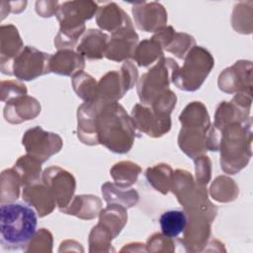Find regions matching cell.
I'll use <instances>...</instances> for the list:
<instances>
[{
  "mask_svg": "<svg viewBox=\"0 0 253 253\" xmlns=\"http://www.w3.org/2000/svg\"><path fill=\"white\" fill-rule=\"evenodd\" d=\"M180 149L194 159L207 151H218L219 132L212 126L207 107L200 101L189 103L179 115Z\"/></svg>",
  "mask_w": 253,
  "mask_h": 253,
  "instance_id": "6da1fadb",
  "label": "cell"
},
{
  "mask_svg": "<svg viewBox=\"0 0 253 253\" xmlns=\"http://www.w3.org/2000/svg\"><path fill=\"white\" fill-rule=\"evenodd\" d=\"M131 117L119 103L103 104L96 118L98 143L117 154L127 153L134 142L136 131Z\"/></svg>",
  "mask_w": 253,
  "mask_h": 253,
  "instance_id": "7a4b0ae2",
  "label": "cell"
},
{
  "mask_svg": "<svg viewBox=\"0 0 253 253\" xmlns=\"http://www.w3.org/2000/svg\"><path fill=\"white\" fill-rule=\"evenodd\" d=\"M38 216L35 210L23 203L1 204L0 243L9 251L24 250L37 231Z\"/></svg>",
  "mask_w": 253,
  "mask_h": 253,
  "instance_id": "3957f363",
  "label": "cell"
},
{
  "mask_svg": "<svg viewBox=\"0 0 253 253\" xmlns=\"http://www.w3.org/2000/svg\"><path fill=\"white\" fill-rule=\"evenodd\" d=\"M220 168L226 174H236L247 166L252 156V119L233 122L219 130Z\"/></svg>",
  "mask_w": 253,
  "mask_h": 253,
  "instance_id": "277c9868",
  "label": "cell"
},
{
  "mask_svg": "<svg viewBox=\"0 0 253 253\" xmlns=\"http://www.w3.org/2000/svg\"><path fill=\"white\" fill-rule=\"evenodd\" d=\"M214 66L211 53L203 46L195 45L184 57V63L171 74V81L180 90L194 92L201 88Z\"/></svg>",
  "mask_w": 253,
  "mask_h": 253,
  "instance_id": "5b68a950",
  "label": "cell"
},
{
  "mask_svg": "<svg viewBox=\"0 0 253 253\" xmlns=\"http://www.w3.org/2000/svg\"><path fill=\"white\" fill-rule=\"evenodd\" d=\"M178 66L173 58L163 57L143 73L136 83V92L140 103L151 106L165 94L170 89L171 74Z\"/></svg>",
  "mask_w": 253,
  "mask_h": 253,
  "instance_id": "8992f818",
  "label": "cell"
},
{
  "mask_svg": "<svg viewBox=\"0 0 253 253\" xmlns=\"http://www.w3.org/2000/svg\"><path fill=\"white\" fill-rule=\"evenodd\" d=\"M138 81V70L131 60L124 61L120 70H110L98 81L97 99L109 104L119 102Z\"/></svg>",
  "mask_w": 253,
  "mask_h": 253,
  "instance_id": "52a82bcc",
  "label": "cell"
},
{
  "mask_svg": "<svg viewBox=\"0 0 253 253\" xmlns=\"http://www.w3.org/2000/svg\"><path fill=\"white\" fill-rule=\"evenodd\" d=\"M22 144L27 154L42 164L61 150L63 141L57 133L46 131L42 126H36L25 131Z\"/></svg>",
  "mask_w": 253,
  "mask_h": 253,
  "instance_id": "ba28073f",
  "label": "cell"
},
{
  "mask_svg": "<svg viewBox=\"0 0 253 253\" xmlns=\"http://www.w3.org/2000/svg\"><path fill=\"white\" fill-rule=\"evenodd\" d=\"M49 58L50 54L26 45L13 62V76L21 81H31L50 73Z\"/></svg>",
  "mask_w": 253,
  "mask_h": 253,
  "instance_id": "9c48e42d",
  "label": "cell"
},
{
  "mask_svg": "<svg viewBox=\"0 0 253 253\" xmlns=\"http://www.w3.org/2000/svg\"><path fill=\"white\" fill-rule=\"evenodd\" d=\"M187 225L183 231V237L179 240L188 252H201L206 249L211 237L213 217L200 211L186 212Z\"/></svg>",
  "mask_w": 253,
  "mask_h": 253,
  "instance_id": "30bf717a",
  "label": "cell"
},
{
  "mask_svg": "<svg viewBox=\"0 0 253 253\" xmlns=\"http://www.w3.org/2000/svg\"><path fill=\"white\" fill-rule=\"evenodd\" d=\"M42 182L52 193L59 211L70 204L76 190V180L70 172L59 166H49L42 171Z\"/></svg>",
  "mask_w": 253,
  "mask_h": 253,
  "instance_id": "8fae6325",
  "label": "cell"
},
{
  "mask_svg": "<svg viewBox=\"0 0 253 253\" xmlns=\"http://www.w3.org/2000/svg\"><path fill=\"white\" fill-rule=\"evenodd\" d=\"M217 85L224 93L252 96V62L241 59L226 67L219 73Z\"/></svg>",
  "mask_w": 253,
  "mask_h": 253,
  "instance_id": "7c38bea8",
  "label": "cell"
},
{
  "mask_svg": "<svg viewBox=\"0 0 253 253\" xmlns=\"http://www.w3.org/2000/svg\"><path fill=\"white\" fill-rule=\"evenodd\" d=\"M130 117L138 131L153 138L161 137L171 129L170 115L158 113L141 103L132 107Z\"/></svg>",
  "mask_w": 253,
  "mask_h": 253,
  "instance_id": "4fadbf2b",
  "label": "cell"
},
{
  "mask_svg": "<svg viewBox=\"0 0 253 253\" xmlns=\"http://www.w3.org/2000/svg\"><path fill=\"white\" fill-rule=\"evenodd\" d=\"M99 6L94 1H66L59 5L56 19L61 30L86 29L85 22L96 15Z\"/></svg>",
  "mask_w": 253,
  "mask_h": 253,
  "instance_id": "5bb4252c",
  "label": "cell"
},
{
  "mask_svg": "<svg viewBox=\"0 0 253 253\" xmlns=\"http://www.w3.org/2000/svg\"><path fill=\"white\" fill-rule=\"evenodd\" d=\"M252 96L237 93L234 94L231 101L220 102L215 110L212 126L219 130L226 125L233 122H244L251 118Z\"/></svg>",
  "mask_w": 253,
  "mask_h": 253,
  "instance_id": "9a60e30c",
  "label": "cell"
},
{
  "mask_svg": "<svg viewBox=\"0 0 253 253\" xmlns=\"http://www.w3.org/2000/svg\"><path fill=\"white\" fill-rule=\"evenodd\" d=\"M131 12L135 26L142 32L156 33L167 24V11L158 2H139L132 4Z\"/></svg>",
  "mask_w": 253,
  "mask_h": 253,
  "instance_id": "2e32d148",
  "label": "cell"
},
{
  "mask_svg": "<svg viewBox=\"0 0 253 253\" xmlns=\"http://www.w3.org/2000/svg\"><path fill=\"white\" fill-rule=\"evenodd\" d=\"M138 43V35L134 27H126L112 34L104 56L116 62L126 61L132 57Z\"/></svg>",
  "mask_w": 253,
  "mask_h": 253,
  "instance_id": "e0dca14e",
  "label": "cell"
},
{
  "mask_svg": "<svg viewBox=\"0 0 253 253\" xmlns=\"http://www.w3.org/2000/svg\"><path fill=\"white\" fill-rule=\"evenodd\" d=\"M24 48L18 29L12 25L0 27V70L3 74L13 75L12 67L15 58Z\"/></svg>",
  "mask_w": 253,
  "mask_h": 253,
  "instance_id": "ac0fdd59",
  "label": "cell"
},
{
  "mask_svg": "<svg viewBox=\"0 0 253 253\" xmlns=\"http://www.w3.org/2000/svg\"><path fill=\"white\" fill-rule=\"evenodd\" d=\"M106 104L98 99L84 102L77 109V137L86 145H97L96 118L99 109Z\"/></svg>",
  "mask_w": 253,
  "mask_h": 253,
  "instance_id": "d6986e66",
  "label": "cell"
},
{
  "mask_svg": "<svg viewBox=\"0 0 253 253\" xmlns=\"http://www.w3.org/2000/svg\"><path fill=\"white\" fill-rule=\"evenodd\" d=\"M153 38L166 51L174 54L180 59H184L192 47L196 45L194 37L186 33H179L171 26H166L154 33Z\"/></svg>",
  "mask_w": 253,
  "mask_h": 253,
  "instance_id": "ffe728a7",
  "label": "cell"
},
{
  "mask_svg": "<svg viewBox=\"0 0 253 253\" xmlns=\"http://www.w3.org/2000/svg\"><path fill=\"white\" fill-rule=\"evenodd\" d=\"M41 104L36 98L24 95L6 103L3 117L7 123L19 125L36 119L41 114Z\"/></svg>",
  "mask_w": 253,
  "mask_h": 253,
  "instance_id": "44dd1931",
  "label": "cell"
},
{
  "mask_svg": "<svg viewBox=\"0 0 253 253\" xmlns=\"http://www.w3.org/2000/svg\"><path fill=\"white\" fill-rule=\"evenodd\" d=\"M22 197L29 206L36 210L40 217L48 215L57 207L52 193L42 182L23 187Z\"/></svg>",
  "mask_w": 253,
  "mask_h": 253,
  "instance_id": "7402d4cb",
  "label": "cell"
},
{
  "mask_svg": "<svg viewBox=\"0 0 253 253\" xmlns=\"http://www.w3.org/2000/svg\"><path fill=\"white\" fill-rule=\"evenodd\" d=\"M95 17L98 27L101 30L111 32V34L123 28L133 26L129 16L115 2H109L99 7Z\"/></svg>",
  "mask_w": 253,
  "mask_h": 253,
  "instance_id": "603a6c76",
  "label": "cell"
},
{
  "mask_svg": "<svg viewBox=\"0 0 253 253\" xmlns=\"http://www.w3.org/2000/svg\"><path fill=\"white\" fill-rule=\"evenodd\" d=\"M85 68V58L73 49H60L50 54L49 71L62 75L74 76Z\"/></svg>",
  "mask_w": 253,
  "mask_h": 253,
  "instance_id": "cb8c5ba5",
  "label": "cell"
},
{
  "mask_svg": "<svg viewBox=\"0 0 253 253\" xmlns=\"http://www.w3.org/2000/svg\"><path fill=\"white\" fill-rule=\"evenodd\" d=\"M110 37L97 29H88L80 39L76 51L88 60H97L104 57Z\"/></svg>",
  "mask_w": 253,
  "mask_h": 253,
  "instance_id": "d4e9b609",
  "label": "cell"
},
{
  "mask_svg": "<svg viewBox=\"0 0 253 253\" xmlns=\"http://www.w3.org/2000/svg\"><path fill=\"white\" fill-rule=\"evenodd\" d=\"M102 210V201L94 195H77L70 204L60 210V212L74 215L83 220H91L97 217Z\"/></svg>",
  "mask_w": 253,
  "mask_h": 253,
  "instance_id": "484cf974",
  "label": "cell"
},
{
  "mask_svg": "<svg viewBox=\"0 0 253 253\" xmlns=\"http://www.w3.org/2000/svg\"><path fill=\"white\" fill-rule=\"evenodd\" d=\"M103 199L107 204H116L125 207L126 210L134 207L139 200V195L132 188H123L112 182L102 185Z\"/></svg>",
  "mask_w": 253,
  "mask_h": 253,
  "instance_id": "4316f807",
  "label": "cell"
},
{
  "mask_svg": "<svg viewBox=\"0 0 253 253\" xmlns=\"http://www.w3.org/2000/svg\"><path fill=\"white\" fill-rule=\"evenodd\" d=\"M99 222L110 231L113 238H116L127 222L126 209L121 205L108 204L99 213Z\"/></svg>",
  "mask_w": 253,
  "mask_h": 253,
  "instance_id": "83f0119b",
  "label": "cell"
},
{
  "mask_svg": "<svg viewBox=\"0 0 253 253\" xmlns=\"http://www.w3.org/2000/svg\"><path fill=\"white\" fill-rule=\"evenodd\" d=\"M13 168L19 175L23 187L42 182V163L27 153L18 158Z\"/></svg>",
  "mask_w": 253,
  "mask_h": 253,
  "instance_id": "f1b7e54d",
  "label": "cell"
},
{
  "mask_svg": "<svg viewBox=\"0 0 253 253\" xmlns=\"http://www.w3.org/2000/svg\"><path fill=\"white\" fill-rule=\"evenodd\" d=\"M163 57L164 52L161 45L153 38H150L138 42L131 58L138 66L147 67Z\"/></svg>",
  "mask_w": 253,
  "mask_h": 253,
  "instance_id": "f546056e",
  "label": "cell"
},
{
  "mask_svg": "<svg viewBox=\"0 0 253 253\" xmlns=\"http://www.w3.org/2000/svg\"><path fill=\"white\" fill-rule=\"evenodd\" d=\"M188 221V216L184 210H169L164 212L159 217V225L161 228V233L164 235L176 238L181 233H183Z\"/></svg>",
  "mask_w": 253,
  "mask_h": 253,
  "instance_id": "4dcf8cb0",
  "label": "cell"
},
{
  "mask_svg": "<svg viewBox=\"0 0 253 253\" xmlns=\"http://www.w3.org/2000/svg\"><path fill=\"white\" fill-rule=\"evenodd\" d=\"M141 167L132 161H120L112 166L110 175L114 183L123 188H130L136 183Z\"/></svg>",
  "mask_w": 253,
  "mask_h": 253,
  "instance_id": "1f68e13d",
  "label": "cell"
},
{
  "mask_svg": "<svg viewBox=\"0 0 253 253\" xmlns=\"http://www.w3.org/2000/svg\"><path fill=\"white\" fill-rule=\"evenodd\" d=\"M173 170L166 163H159L148 167L145 171V178L153 189L162 195H167L171 189Z\"/></svg>",
  "mask_w": 253,
  "mask_h": 253,
  "instance_id": "d6a6232c",
  "label": "cell"
},
{
  "mask_svg": "<svg viewBox=\"0 0 253 253\" xmlns=\"http://www.w3.org/2000/svg\"><path fill=\"white\" fill-rule=\"evenodd\" d=\"M22 182L14 168L5 169L1 173L0 202L1 204L14 203L20 196Z\"/></svg>",
  "mask_w": 253,
  "mask_h": 253,
  "instance_id": "836d02e7",
  "label": "cell"
},
{
  "mask_svg": "<svg viewBox=\"0 0 253 253\" xmlns=\"http://www.w3.org/2000/svg\"><path fill=\"white\" fill-rule=\"evenodd\" d=\"M210 194L213 200L219 203H229L234 201L238 196V186L229 177L218 176L211 183Z\"/></svg>",
  "mask_w": 253,
  "mask_h": 253,
  "instance_id": "e575fe53",
  "label": "cell"
},
{
  "mask_svg": "<svg viewBox=\"0 0 253 253\" xmlns=\"http://www.w3.org/2000/svg\"><path fill=\"white\" fill-rule=\"evenodd\" d=\"M71 83L76 95L84 102H90L97 99L98 82L90 74L81 71L72 76Z\"/></svg>",
  "mask_w": 253,
  "mask_h": 253,
  "instance_id": "d590c367",
  "label": "cell"
},
{
  "mask_svg": "<svg viewBox=\"0 0 253 253\" xmlns=\"http://www.w3.org/2000/svg\"><path fill=\"white\" fill-rule=\"evenodd\" d=\"M252 1L237 3L232 11V28L240 34H250L252 31Z\"/></svg>",
  "mask_w": 253,
  "mask_h": 253,
  "instance_id": "8d00e7d4",
  "label": "cell"
},
{
  "mask_svg": "<svg viewBox=\"0 0 253 253\" xmlns=\"http://www.w3.org/2000/svg\"><path fill=\"white\" fill-rule=\"evenodd\" d=\"M113 236L108 229L97 223L90 231L89 234V252H111L115 251L112 247Z\"/></svg>",
  "mask_w": 253,
  "mask_h": 253,
  "instance_id": "74e56055",
  "label": "cell"
},
{
  "mask_svg": "<svg viewBox=\"0 0 253 253\" xmlns=\"http://www.w3.org/2000/svg\"><path fill=\"white\" fill-rule=\"evenodd\" d=\"M52 234L45 228H41L36 231L33 238L30 240L24 252H51L52 251Z\"/></svg>",
  "mask_w": 253,
  "mask_h": 253,
  "instance_id": "f35d334b",
  "label": "cell"
},
{
  "mask_svg": "<svg viewBox=\"0 0 253 253\" xmlns=\"http://www.w3.org/2000/svg\"><path fill=\"white\" fill-rule=\"evenodd\" d=\"M27 86L16 80H3L0 83V97L3 103H8L18 97L28 95Z\"/></svg>",
  "mask_w": 253,
  "mask_h": 253,
  "instance_id": "ab89813d",
  "label": "cell"
},
{
  "mask_svg": "<svg viewBox=\"0 0 253 253\" xmlns=\"http://www.w3.org/2000/svg\"><path fill=\"white\" fill-rule=\"evenodd\" d=\"M145 248L146 252H174L175 242L173 238L157 232L149 236Z\"/></svg>",
  "mask_w": 253,
  "mask_h": 253,
  "instance_id": "60d3db41",
  "label": "cell"
},
{
  "mask_svg": "<svg viewBox=\"0 0 253 253\" xmlns=\"http://www.w3.org/2000/svg\"><path fill=\"white\" fill-rule=\"evenodd\" d=\"M195 163V181L200 184L207 186L211 177V161L206 154L200 155L193 159Z\"/></svg>",
  "mask_w": 253,
  "mask_h": 253,
  "instance_id": "b9f144b4",
  "label": "cell"
},
{
  "mask_svg": "<svg viewBox=\"0 0 253 253\" xmlns=\"http://www.w3.org/2000/svg\"><path fill=\"white\" fill-rule=\"evenodd\" d=\"M58 1H37L36 2V12L42 18H49L56 16L59 8Z\"/></svg>",
  "mask_w": 253,
  "mask_h": 253,
  "instance_id": "7bdbcfd3",
  "label": "cell"
},
{
  "mask_svg": "<svg viewBox=\"0 0 253 253\" xmlns=\"http://www.w3.org/2000/svg\"><path fill=\"white\" fill-rule=\"evenodd\" d=\"M8 5V14L9 13H21L22 11L25 10L26 6H27V1H20V2H7Z\"/></svg>",
  "mask_w": 253,
  "mask_h": 253,
  "instance_id": "ee69618b",
  "label": "cell"
}]
</instances>
